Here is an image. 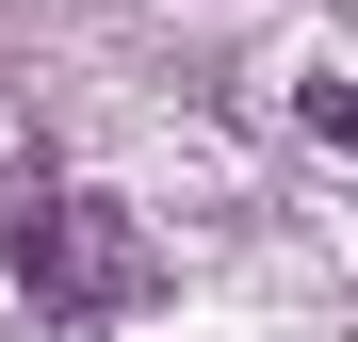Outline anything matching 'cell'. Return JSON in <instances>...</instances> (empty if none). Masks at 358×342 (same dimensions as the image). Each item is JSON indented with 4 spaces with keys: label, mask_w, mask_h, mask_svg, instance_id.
<instances>
[{
    "label": "cell",
    "mask_w": 358,
    "mask_h": 342,
    "mask_svg": "<svg viewBox=\"0 0 358 342\" xmlns=\"http://www.w3.org/2000/svg\"><path fill=\"white\" fill-rule=\"evenodd\" d=\"M310 114H326V131H342V147H358V98H342V82H310Z\"/></svg>",
    "instance_id": "obj_2"
},
{
    "label": "cell",
    "mask_w": 358,
    "mask_h": 342,
    "mask_svg": "<svg viewBox=\"0 0 358 342\" xmlns=\"http://www.w3.org/2000/svg\"><path fill=\"white\" fill-rule=\"evenodd\" d=\"M0 277H17L49 326H131V310H163V245H147V212H114V196H33L17 228H0Z\"/></svg>",
    "instance_id": "obj_1"
}]
</instances>
